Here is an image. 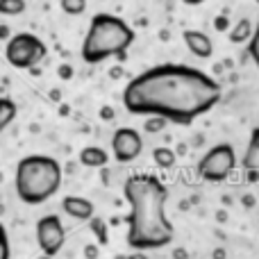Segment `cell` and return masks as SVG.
I'll use <instances>...</instances> for the list:
<instances>
[{
  "label": "cell",
  "instance_id": "1",
  "mask_svg": "<svg viewBox=\"0 0 259 259\" xmlns=\"http://www.w3.org/2000/svg\"><path fill=\"white\" fill-rule=\"evenodd\" d=\"M223 89L211 75L184 64L146 68L123 89V105L134 116H157L175 125H191L216 107Z\"/></svg>",
  "mask_w": 259,
  "mask_h": 259
},
{
  "label": "cell",
  "instance_id": "2",
  "mask_svg": "<svg viewBox=\"0 0 259 259\" xmlns=\"http://www.w3.org/2000/svg\"><path fill=\"white\" fill-rule=\"evenodd\" d=\"M123 196L130 205L125 216L127 246L134 250H159L168 246L175 228L166 216V184L150 173H137L125 180Z\"/></svg>",
  "mask_w": 259,
  "mask_h": 259
},
{
  "label": "cell",
  "instance_id": "3",
  "mask_svg": "<svg viewBox=\"0 0 259 259\" xmlns=\"http://www.w3.org/2000/svg\"><path fill=\"white\" fill-rule=\"evenodd\" d=\"M134 44V30L121 16L100 12L91 18L87 36L82 41V59L91 66L109 57L125 59L130 46Z\"/></svg>",
  "mask_w": 259,
  "mask_h": 259
},
{
  "label": "cell",
  "instance_id": "4",
  "mask_svg": "<svg viewBox=\"0 0 259 259\" xmlns=\"http://www.w3.org/2000/svg\"><path fill=\"white\" fill-rule=\"evenodd\" d=\"M14 187L21 202L44 205L62 187V164L50 155H27L16 164Z\"/></svg>",
  "mask_w": 259,
  "mask_h": 259
},
{
  "label": "cell",
  "instance_id": "5",
  "mask_svg": "<svg viewBox=\"0 0 259 259\" xmlns=\"http://www.w3.org/2000/svg\"><path fill=\"white\" fill-rule=\"evenodd\" d=\"M48 55V46L32 32H18L7 39L5 46V57H7L9 66L18 68V71H30L36 64H41Z\"/></svg>",
  "mask_w": 259,
  "mask_h": 259
},
{
  "label": "cell",
  "instance_id": "6",
  "mask_svg": "<svg viewBox=\"0 0 259 259\" xmlns=\"http://www.w3.org/2000/svg\"><path fill=\"white\" fill-rule=\"evenodd\" d=\"M234 168H237V152H234V148L230 143H216L198 161V175L205 182H214V184L228 180Z\"/></svg>",
  "mask_w": 259,
  "mask_h": 259
},
{
  "label": "cell",
  "instance_id": "7",
  "mask_svg": "<svg viewBox=\"0 0 259 259\" xmlns=\"http://www.w3.org/2000/svg\"><path fill=\"white\" fill-rule=\"evenodd\" d=\"M36 243L46 257H55L66 243V230L57 214H46L36 221Z\"/></svg>",
  "mask_w": 259,
  "mask_h": 259
},
{
  "label": "cell",
  "instance_id": "8",
  "mask_svg": "<svg viewBox=\"0 0 259 259\" xmlns=\"http://www.w3.org/2000/svg\"><path fill=\"white\" fill-rule=\"evenodd\" d=\"M143 150V139L134 127H118L112 137V152L118 164H130Z\"/></svg>",
  "mask_w": 259,
  "mask_h": 259
},
{
  "label": "cell",
  "instance_id": "9",
  "mask_svg": "<svg viewBox=\"0 0 259 259\" xmlns=\"http://www.w3.org/2000/svg\"><path fill=\"white\" fill-rule=\"evenodd\" d=\"M241 168L248 182H259V127L250 132L246 155L241 159Z\"/></svg>",
  "mask_w": 259,
  "mask_h": 259
},
{
  "label": "cell",
  "instance_id": "10",
  "mask_svg": "<svg viewBox=\"0 0 259 259\" xmlns=\"http://www.w3.org/2000/svg\"><path fill=\"white\" fill-rule=\"evenodd\" d=\"M62 209L66 216L75 221H89L91 216L96 214V207L89 198H82V196H66L62 200Z\"/></svg>",
  "mask_w": 259,
  "mask_h": 259
},
{
  "label": "cell",
  "instance_id": "11",
  "mask_svg": "<svg viewBox=\"0 0 259 259\" xmlns=\"http://www.w3.org/2000/svg\"><path fill=\"white\" fill-rule=\"evenodd\" d=\"M182 39H184V44H187V48L200 59H209L211 53H214V44H211V39L200 30H184Z\"/></svg>",
  "mask_w": 259,
  "mask_h": 259
},
{
  "label": "cell",
  "instance_id": "12",
  "mask_svg": "<svg viewBox=\"0 0 259 259\" xmlns=\"http://www.w3.org/2000/svg\"><path fill=\"white\" fill-rule=\"evenodd\" d=\"M109 155L98 146H87L80 150V164L82 166H89V168H103L107 164Z\"/></svg>",
  "mask_w": 259,
  "mask_h": 259
},
{
  "label": "cell",
  "instance_id": "13",
  "mask_svg": "<svg viewBox=\"0 0 259 259\" xmlns=\"http://www.w3.org/2000/svg\"><path fill=\"white\" fill-rule=\"evenodd\" d=\"M16 114H18V107L12 98H5L0 96V134L5 132L14 121H16Z\"/></svg>",
  "mask_w": 259,
  "mask_h": 259
},
{
  "label": "cell",
  "instance_id": "14",
  "mask_svg": "<svg viewBox=\"0 0 259 259\" xmlns=\"http://www.w3.org/2000/svg\"><path fill=\"white\" fill-rule=\"evenodd\" d=\"M250 36H252V23L248 21V18H241V21H239L237 25L230 30V41H232V44H237V46L239 44H246Z\"/></svg>",
  "mask_w": 259,
  "mask_h": 259
},
{
  "label": "cell",
  "instance_id": "15",
  "mask_svg": "<svg viewBox=\"0 0 259 259\" xmlns=\"http://www.w3.org/2000/svg\"><path fill=\"white\" fill-rule=\"evenodd\" d=\"M152 159H155V164L159 168H170V166H175L178 157H175V152L170 148H155L152 150Z\"/></svg>",
  "mask_w": 259,
  "mask_h": 259
},
{
  "label": "cell",
  "instance_id": "16",
  "mask_svg": "<svg viewBox=\"0 0 259 259\" xmlns=\"http://www.w3.org/2000/svg\"><path fill=\"white\" fill-rule=\"evenodd\" d=\"M25 12V0H0V14L3 16H18Z\"/></svg>",
  "mask_w": 259,
  "mask_h": 259
},
{
  "label": "cell",
  "instance_id": "17",
  "mask_svg": "<svg viewBox=\"0 0 259 259\" xmlns=\"http://www.w3.org/2000/svg\"><path fill=\"white\" fill-rule=\"evenodd\" d=\"M59 5L68 16H80L87 9V0H59Z\"/></svg>",
  "mask_w": 259,
  "mask_h": 259
},
{
  "label": "cell",
  "instance_id": "18",
  "mask_svg": "<svg viewBox=\"0 0 259 259\" xmlns=\"http://www.w3.org/2000/svg\"><path fill=\"white\" fill-rule=\"evenodd\" d=\"M248 55H250V59L259 68V23L252 27V36L248 39Z\"/></svg>",
  "mask_w": 259,
  "mask_h": 259
},
{
  "label": "cell",
  "instance_id": "19",
  "mask_svg": "<svg viewBox=\"0 0 259 259\" xmlns=\"http://www.w3.org/2000/svg\"><path fill=\"white\" fill-rule=\"evenodd\" d=\"M89 223H91V230H94V234H96V237H98V241H100V243H103V246H105V243L109 241L107 225H105V223H103V221H100V219H96V216H91V219H89Z\"/></svg>",
  "mask_w": 259,
  "mask_h": 259
},
{
  "label": "cell",
  "instance_id": "20",
  "mask_svg": "<svg viewBox=\"0 0 259 259\" xmlns=\"http://www.w3.org/2000/svg\"><path fill=\"white\" fill-rule=\"evenodd\" d=\"M0 259H12V243L3 223H0Z\"/></svg>",
  "mask_w": 259,
  "mask_h": 259
},
{
  "label": "cell",
  "instance_id": "21",
  "mask_svg": "<svg viewBox=\"0 0 259 259\" xmlns=\"http://www.w3.org/2000/svg\"><path fill=\"white\" fill-rule=\"evenodd\" d=\"M164 125H166V121H161V118H157V116H148L146 130H148V132H159Z\"/></svg>",
  "mask_w": 259,
  "mask_h": 259
},
{
  "label": "cell",
  "instance_id": "22",
  "mask_svg": "<svg viewBox=\"0 0 259 259\" xmlns=\"http://www.w3.org/2000/svg\"><path fill=\"white\" fill-rule=\"evenodd\" d=\"M228 25H230V18H228V16H223V14H221V16H216L214 27H216L219 32H225V30H228Z\"/></svg>",
  "mask_w": 259,
  "mask_h": 259
},
{
  "label": "cell",
  "instance_id": "23",
  "mask_svg": "<svg viewBox=\"0 0 259 259\" xmlns=\"http://www.w3.org/2000/svg\"><path fill=\"white\" fill-rule=\"evenodd\" d=\"M84 255H87V259H96V255H98V248H96V246H87L84 248Z\"/></svg>",
  "mask_w": 259,
  "mask_h": 259
},
{
  "label": "cell",
  "instance_id": "24",
  "mask_svg": "<svg viewBox=\"0 0 259 259\" xmlns=\"http://www.w3.org/2000/svg\"><path fill=\"white\" fill-rule=\"evenodd\" d=\"M71 73H73L71 66H59V75H62L64 80H68V77H71Z\"/></svg>",
  "mask_w": 259,
  "mask_h": 259
},
{
  "label": "cell",
  "instance_id": "25",
  "mask_svg": "<svg viewBox=\"0 0 259 259\" xmlns=\"http://www.w3.org/2000/svg\"><path fill=\"white\" fill-rule=\"evenodd\" d=\"M173 257L175 259H187V250H184V248H178V250L173 252Z\"/></svg>",
  "mask_w": 259,
  "mask_h": 259
},
{
  "label": "cell",
  "instance_id": "26",
  "mask_svg": "<svg viewBox=\"0 0 259 259\" xmlns=\"http://www.w3.org/2000/svg\"><path fill=\"white\" fill-rule=\"evenodd\" d=\"M9 36H12V34H9V27L7 25H0V39H9Z\"/></svg>",
  "mask_w": 259,
  "mask_h": 259
},
{
  "label": "cell",
  "instance_id": "27",
  "mask_svg": "<svg viewBox=\"0 0 259 259\" xmlns=\"http://www.w3.org/2000/svg\"><path fill=\"white\" fill-rule=\"evenodd\" d=\"M225 255H228V252H225V248H216V250H214V259H225Z\"/></svg>",
  "mask_w": 259,
  "mask_h": 259
},
{
  "label": "cell",
  "instance_id": "28",
  "mask_svg": "<svg viewBox=\"0 0 259 259\" xmlns=\"http://www.w3.org/2000/svg\"><path fill=\"white\" fill-rule=\"evenodd\" d=\"M100 114H103V118H107V121L114 116V114H112V109H109V107H103V112H100Z\"/></svg>",
  "mask_w": 259,
  "mask_h": 259
},
{
  "label": "cell",
  "instance_id": "29",
  "mask_svg": "<svg viewBox=\"0 0 259 259\" xmlns=\"http://www.w3.org/2000/svg\"><path fill=\"white\" fill-rule=\"evenodd\" d=\"M184 5H191V7H196V5H202L205 0H182Z\"/></svg>",
  "mask_w": 259,
  "mask_h": 259
},
{
  "label": "cell",
  "instance_id": "30",
  "mask_svg": "<svg viewBox=\"0 0 259 259\" xmlns=\"http://www.w3.org/2000/svg\"><path fill=\"white\" fill-rule=\"evenodd\" d=\"M255 3H257V5H259V0H255Z\"/></svg>",
  "mask_w": 259,
  "mask_h": 259
}]
</instances>
